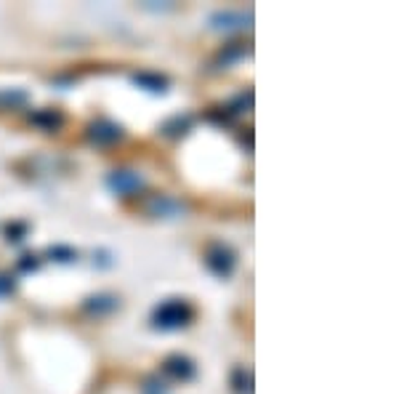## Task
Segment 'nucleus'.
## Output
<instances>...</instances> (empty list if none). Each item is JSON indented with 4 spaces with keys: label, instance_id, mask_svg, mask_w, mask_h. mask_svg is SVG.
Here are the masks:
<instances>
[{
    "label": "nucleus",
    "instance_id": "a211bd4d",
    "mask_svg": "<svg viewBox=\"0 0 399 394\" xmlns=\"http://www.w3.org/2000/svg\"><path fill=\"white\" fill-rule=\"evenodd\" d=\"M16 291V277L11 272H0V298H8Z\"/></svg>",
    "mask_w": 399,
    "mask_h": 394
},
{
    "label": "nucleus",
    "instance_id": "6e6552de",
    "mask_svg": "<svg viewBox=\"0 0 399 394\" xmlns=\"http://www.w3.org/2000/svg\"><path fill=\"white\" fill-rule=\"evenodd\" d=\"M30 123L35 128H40V131H46V133H59L64 126V114L59 112V110H51V107H46V110H35V112H30Z\"/></svg>",
    "mask_w": 399,
    "mask_h": 394
},
{
    "label": "nucleus",
    "instance_id": "ddd939ff",
    "mask_svg": "<svg viewBox=\"0 0 399 394\" xmlns=\"http://www.w3.org/2000/svg\"><path fill=\"white\" fill-rule=\"evenodd\" d=\"M30 102V93L25 88H0V112L22 110Z\"/></svg>",
    "mask_w": 399,
    "mask_h": 394
},
{
    "label": "nucleus",
    "instance_id": "9b49d317",
    "mask_svg": "<svg viewBox=\"0 0 399 394\" xmlns=\"http://www.w3.org/2000/svg\"><path fill=\"white\" fill-rule=\"evenodd\" d=\"M248 53L250 48L245 43H229V46H224V48L218 51V56H216V67H218V70H229V67H235L237 62H242Z\"/></svg>",
    "mask_w": 399,
    "mask_h": 394
},
{
    "label": "nucleus",
    "instance_id": "1a4fd4ad",
    "mask_svg": "<svg viewBox=\"0 0 399 394\" xmlns=\"http://www.w3.org/2000/svg\"><path fill=\"white\" fill-rule=\"evenodd\" d=\"M120 306V298L115 296V293H96V296H88L86 301H83V309H86L88 315H110Z\"/></svg>",
    "mask_w": 399,
    "mask_h": 394
},
{
    "label": "nucleus",
    "instance_id": "20e7f679",
    "mask_svg": "<svg viewBox=\"0 0 399 394\" xmlns=\"http://www.w3.org/2000/svg\"><path fill=\"white\" fill-rule=\"evenodd\" d=\"M86 136L91 144H96V147H112L117 141L125 139V128L120 123H115L110 117H99V120H93L91 126H88Z\"/></svg>",
    "mask_w": 399,
    "mask_h": 394
},
{
    "label": "nucleus",
    "instance_id": "f03ea898",
    "mask_svg": "<svg viewBox=\"0 0 399 394\" xmlns=\"http://www.w3.org/2000/svg\"><path fill=\"white\" fill-rule=\"evenodd\" d=\"M202 261H205V267L211 269L216 277L226 280V277H232L235 269H237V251H235L229 242L213 240V242H208Z\"/></svg>",
    "mask_w": 399,
    "mask_h": 394
},
{
    "label": "nucleus",
    "instance_id": "39448f33",
    "mask_svg": "<svg viewBox=\"0 0 399 394\" xmlns=\"http://www.w3.org/2000/svg\"><path fill=\"white\" fill-rule=\"evenodd\" d=\"M107 187H110L115 195H120V197H133V195H138V192L147 187V181H144V176H141L138 171L117 168V171H112V173L107 176Z\"/></svg>",
    "mask_w": 399,
    "mask_h": 394
},
{
    "label": "nucleus",
    "instance_id": "aec40b11",
    "mask_svg": "<svg viewBox=\"0 0 399 394\" xmlns=\"http://www.w3.org/2000/svg\"><path fill=\"white\" fill-rule=\"evenodd\" d=\"M40 267V258L38 256H22V258H19V261H16V269H19V272H35V269Z\"/></svg>",
    "mask_w": 399,
    "mask_h": 394
},
{
    "label": "nucleus",
    "instance_id": "f3484780",
    "mask_svg": "<svg viewBox=\"0 0 399 394\" xmlns=\"http://www.w3.org/2000/svg\"><path fill=\"white\" fill-rule=\"evenodd\" d=\"M27 232H30V224H25V221H11V224L6 227V232H3V235H6V240L16 245V242L25 240Z\"/></svg>",
    "mask_w": 399,
    "mask_h": 394
},
{
    "label": "nucleus",
    "instance_id": "4468645a",
    "mask_svg": "<svg viewBox=\"0 0 399 394\" xmlns=\"http://www.w3.org/2000/svg\"><path fill=\"white\" fill-rule=\"evenodd\" d=\"M232 389L235 394H253V370L245 368V365H240V368L232 370Z\"/></svg>",
    "mask_w": 399,
    "mask_h": 394
},
{
    "label": "nucleus",
    "instance_id": "9d476101",
    "mask_svg": "<svg viewBox=\"0 0 399 394\" xmlns=\"http://www.w3.org/2000/svg\"><path fill=\"white\" fill-rule=\"evenodd\" d=\"M131 80H133V86L150 91V93H165V91L171 88V80L165 75H160V72H136Z\"/></svg>",
    "mask_w": 399,
    "mask_h": 394
},
{
    "label": "nucleus",
    "instance_id": "f257e3e1",
    "mask_svg": "<svg viewBox=\"0 0 399 394\" xmlns=\"http://www.w3.org/2000/svg\"><path fill=\"white\" fill-rule=\"evenodd\" d=\"M195 320V306L184 298H165L152 312V325L157 331H181Z\"/></svg>",
    "mask_w": 399,
    "mask_h": 394
},
{
    "label": "nucleus",
    "instance_id": "423d86ee",
    "mask_svg": "<svg viewBox=\"0 0 399 394\" xmlns=\"http://www.w3.org/2000/svg\"><path fill=\"white\" fill-rule=\"evenodd\" d=\"M162 373L176 379V381H192L197 376V365L187 355H168L162 360Z\"/></svg>",
    "mask_w": 399,
    "mask_h": 394
},
{
    "label": "nucleus",
    "instance_id": "f8f14e48",
    "mask_svg": "<svg viewBox=\"0 0 399 394\" xmlns=\"http://www.w3.org/2000/svg\"><path fill=\"white\" fill-rule=\"evenodd\" d=\"M192 126H195V117H192V114H174V117H168L160 126V133L168 136V139H178V136L189 133Z\"/></svg>",
    "mask_w": 399,
    "mask_h": 394
},
{
    "label": "nucleus",
    "instance_id": "2eb2a0df",
    "mask_svg": "<svg viewBox=\"0 0 399 394\" xmlns=\"http://www.w3.org/2000/svg\"><path fill=\"white\" fill-rule=\"evenodd\" d=\"M250 107H253V91H242V93H237L229 104H224V110L232 114V117H237V114L242 112H250Z\"/></svg>",
    "mask_w": 399,
    "mask_h": 394
},
{
    "label": "nucleus",
    "instance_id": "6ab92c4d",
    "mask_svg": "<svg viewBox=\"0 0 399 394\" xmlns=\"http://www.w3.org/2000/svg\"><path fill=\"white\" fill-rule=\"evenodd\" d=\"M141 394H168V386L157 379V376H150L144 386H141Z\"/></svg>",
    "mask_w": 399,
    "mask_h": 394
},
{
    "label": "nucleus",
    "instance_id": "dca6fc26",
    "mask_svg": "<svg viewBox=\"0 0 399 394\" xmlns=\"http://www.w3.org/2000/svg\"><path fill=\"white\" fill-rule=\"evenodd\" d=\"M48 256L53 261H59V264H72V261H77V251L70 248V245H51Z\"/></svg>",
    "mask_w": 399,
    "mask_h": 394
},
{
    "label": "nucleus",
    "instance_id": "7ed1b4c3",
    "mask_svg": "<svg viewBox=\"0 0 399 394\" xmlns=\"http://www.w3.org/2000/svg\"><path fill=\"white\" fill-rule=\"evenodd\" d=\"M144 214L152 218H162V221H174V218L187 216L189 205L174 195H150L144 200Z\"/></svg>",
    "mask_w": 399,
    "mask_h": 394
},
{
    "label": "nucleus",
    "instance_id": "0eeeda50",
    "mask_svg": "<svg viewBox=\"0 0 399 394\" xmlns=\"http://www.w3.org/2000/svg\"><path fill=\"white\" fill-rule=\"evenodd\" d=\"M253 22V13L250 11H235V8H226V11H216L211 16V27L213 29H224V32H232V29H245Z\"/></svg>",
    "mask_w": 399,
    "mask_h": 394
}]
</instances>
